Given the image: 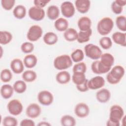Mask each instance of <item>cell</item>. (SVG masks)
<instances>
[{"label":"cell","mask_w":126,"mask_h":126,"mask_svg":"<svg viewBox=\"0 0 126 126\" xmlns=\"http://www.w3.org/2000/svg\"><path fill=\"white\" fill-rule=\"evenodd\" d=\"M124 112L123 108L118 105H114L110 109L109 119L106 123L108 126H119L120 121L124 117Z\"/></svg>","instance_id":"1"},{"label":"cell","mask_w":126,"mask_h":126,"mask_svg":"<svg viewBox=\"0 0 126 126\" xmlns=\"http://www.w3.org/2000/svg\"><path fill=\"white\" fill-rule=\"evenodd\" d=\"M125 73V69L122 66L120 65H116L107 74L106 76L107 81L109 84H117L120 82L123 77Z\"/></svg>","instance_id":"2"},{"label":"cell","mask_w":126,"mask_h":126,"mask_svg":"<svg viewBox=\"0 0 126 126\" xmlns=\"http://www.w3.org/2000/svg\"><path fill=\"white\" fill-rule=\"evenodd\" d=\"M113 26L114 22L111 18L104 17L98 22L97 25V30L100 35H106L111 32Z\"/></svg>","instance_id":"3"},{"label":"cell","mask_w":126,"mask_h":126,"mask_svg":"<svg viewBox=\"0 0 126 126\" xmlns=\"http://www.w3.org/2000/svg\"><path fill=\"white\" fill-rule=\"evenodd\" d=\"M72 65L71 57L67 55H62L57 57L54 61V66L58 70L67 69Z\"/></svg>","instance_id":"4"},{"label":"cell","mask_w":126,"mask_h":126,"mask_svg":"<svg viewBox=\"0 0 126 126\" xmlns=\"http://www.w3.org/2000/svg\"><path fill=\"white\" fill-rule=\"evenodd\" d=\"M84 51L86 56L92 60H98L102 54L100 48L93 44H88L85 45Z\"/></svg>","instance_id":"5"},{"label":"cell","mask_w":126,"mask_h":126,"mask_svg":"<svg viewBox=\"0 0 126 126\" xmlns=\"http://www.w3.org/2000/svg\"><path fill=\"white\" fill-rule=\"evenodd\" d=\"M42 32V29L39 26L33 25L29 28L27 37L30 41H36L41 37Z\"/></svg>","instance_id":"6"},{"label":"cell","mask_w":126,"mask_h":126,"mask_svg":"<svg viewBox=\"0 0 126 126\" xmlns=\"http://www.w3.org/2000/svg\"><path fill=\"white\" fill-rule=\"evenodd\" d=\"M7 109L10 114L14 116L20 115L23 109V105L18 99H12L7 104Z\"/></svg>","instance_id":"7"},{"label":"cell","mask_w":126,"mask_h":126,"mask_svg":"<svg viewBox=\"0 0 126 126\" xmlns=\"http://www.w3.org/2000/svg\"><path fill=\"white\" fill-rule=\"evenodd\" d=\"M28 14L31 19L39 21L42 20L45 17V11L42 8L33 6L30 8Z\"/></svg>","instance_id":"8"},{"label":"cell","mask_w":126,"mask_h":126,"mask_svg":"<svg viewBox=\"0 0 126 126\" xmlns=\"http://www.w3.org/2000/svg\"><path fill=\"white\" fill-rule=\"evenodd\" d=\"M39 102L43 105L48 106L52 103L54 100V96L51 93L48 91L44 90L40 92L37 95Z\"/></svg>","instance_id":"9"},{"label":"cell","mask_w":126,"mask_h":126,"mask_svg":"<svg viewBox=\"0 0 126 126\" xmlns=\"http://www.w3.org/2000/svg\"><path fill=\"white\" fill-rule=\"evenodd\" d=\"M61 10L63 15L66 18L72 17L75 12L73 4L69 1H65L62 3Z\"/></svg>","instance_id":"10"},{"label":"cell","mask_w":126,"mask_h":126,"mask_svg":"<svg viewBox=\"0 0 126 126\" xmlns=\"http://www.w3.org/2000/svg\"><path fill=\"white\" fill-rule=\"evenodd\" d=\"M105 85L104 79L100 76H96L91 78L88 81V86L89 89L97 90L103 87Z\"/></svg>","instance_id":"11"},{"label":"cell","mask_w":126,"mask_h":126,"mask_svg":"<svg viewBox=\"0 0 126 126\" xmlns=\"http://www.w3.org/2000/svg\"><path fill=\"white\" fill-rule=\"evenodd\" d=\"M74 113L77 117L83 118L86 117L89 114L90 108L86 103L80 102L75 106Z\"/></svg>","instance_id":"12"},{"label":"cell","mask_w":126,"mask_h":126,"mask_svg":"<svg viewBox=\"0 0 126 126\" xmlns=\"http://www.w3.org/2000/svg\"><path fill=\"white\" fill-rule=\"evenodd\" d=\"M40 107L36 103H31L27 107L26 110L27 116L32 119L38 117L41 113Z\"/></svg>","instance_id":"13"},{"label":"cell","mask_w":126,"mask_h":126,"mask_svg":"<svg viewBox=\"0 0 126 126\" xmlns=\"http://www.w3.org/2000/svg\"><path fill=\"white\" fill-rule=\"evenodd\" d=\"M91 69L92 71L96 74H104L108 72L111 68L104 66L99 60H96L91 65Z\"/></svg>","instance_id":"14"},{"label":"cell","mask_w":126,"mask_h":126,"mask_svg":"<svg viewBox=\"0 0 126 126\" xmlns=\"http://www.w3.org/2000/svg\"><path fill=\"white\" fill-rule=\"evenodd\" d=\"M75 5L79 12L84 14L89 11L91 2L89 0H76L75 1Z\"/></svg>","instance_id":"15"},{"label":"cell","mask_w":126,"mask_h":126,"mask_svg":"<svg viewBox=\"0 0 126 126\" xmlns=\"http://www.w3.org/2000/svg\"><path fill=\"white\" fill-rule=\"evenodd\" d=\"M111 97L110 91L106 89H102L96 93V99L100 103H106L108 102Z\"/></svg>","instance_id":"16"},{"label":"cell","mask_w":126,"mask_h":126,"mask_svg":"<svg viewBox=\"0 0 126 126\" xmlns=\"http://www.w3.org/2000/svg\"><path fill=\"white\" fill-rule=\"evenodd\" d=\"M10 68L12 71L16 74L22 73L24 69V64L19 59H14L11 62Z\"/></svg>","instance_id":"17"},{"label":"cell","mask_w":126,"mask_h":126,"mask_svg":"<svg viewBox=\"0 0 126 126\" xmlns=\"http://www.w3.org/2000/svg\"><path fill=\"white\" fill-rule=\"evenodd\" d=\"M77 24L80 31H86L91 29L92 21L88 17L83 16L79 19Z\"/></svg>","instance_id":"18"},{"label":"cell","mask_w":126,"mask_h":126,"mask_svg":"<svg viewBox=\"0 0 126 126\" xmlns=\"http://www.w3.org/2000/svg\"><path fill=\"white\" fill-rule=\"evenodd\" d=\"M114 42L123 47L126 45V34L125 33L117 32H114L112 36Z\"/></svg>","instance_id":"19"},{"label":"cell","mask_w":126,"mask_h":126,"mask_svg":"<svg viewBox=\"0 0 126 126\" xmlns=\"http://www.w3.org/2000/svg\"><path fill=\"white\" fill-rule=\"evenodd\" d=\"M56 79L59 84H65L70 81V75L66 71H61L56 75Z\"/></svg>","instance_id":"20"},{"label":"cell","mask_w":126,"mask_h":126,"mask_svg":"<svg viewBox=\"0 0 126 126\" xmlns=\"http://www.w3.org/2000/svg\"><path fill=\"white\" fill-rule=\"evenodd\" d=\"M14 89L10 85H3L0 88V94L4 99H8L10 98L13 94Z\"/></svg>","instance_id":"21"},{"label":"cell","mask_w":126,"mask_h":126,"mask_svg":"<svg viewBox=\"0 0 126 126\" xmlns=\"http://www.w3.org/2000/svg\"><path fill=\"white\" fill-rule=\"evenodd\" d=\"M101 63L105 66L111 68L114 63V58L112 55L110 53H104L101 55L100 57Z\"/></svg>","instance_id":"22"},{"label":"cell","mask_w":126,"mask_h":126,"mask_svg":"<svg viewBox=\"0 0 126 126\" xmlns=\"http://www.w3.org/2000/svg\"><path fill=\"white\" fill-rule=\"evenodd\" d=\"M54 27L58 31H65L68 27V21L63 18H58L55 22Z\"/></svg>","instance_id":"23"},{"label":"cell","mask_w":126,"mask_h":126,"mask_svg":"<svg viewBox=\"0 0 126 126\" xmlns=\"http://www.w3.org/2000/svg\"><path fill=\"white\" fill-rule=\"evenodd\" d=\"M92 34V30L91 29L86 31H80L79 33H78L76 40L80 43L87 42L89 41Z\"/></svg>","instance_id":"24"},{"label":"cell","mask_w":126,"mask_h":126,"mask_svg":"<svg viewBox=\"0 0 126 126\" xmlns=\"http://www.w3.org/2000/svg\"><path fill=\"white\" fill-rule=\"evenodd\" d=\"M37 62L36 57L33 54L26 55L24 59V64L27 68H31L34 67Z\"/></svg>","instance_id":"25"},{"label":"cell","mask_w":126,"mask_h":126,"mask_svg":"<svg viewBox=\"0 0 126 126\" xmlns=\"http://www.w3.org/2000/svg\"><path fill=\"white\" fill-rule=\"evenodd\" d=\"M58 40L57 34L53 32H47L43 36V41L47 45H52L56 44Z\"/></svg>","instance_id":"26"},{"label":"cell","mask_w":126,"mask_h":126,"mask_svg":"<svg viewBox=\"0 0 126 126\" xmlns=\"http://www.w3.org/2000/svg\"><path fill=\"white\" fill-rule=\"evenodd\" d=\"M60 15L59 7L54 5L48 7L47 10V15L48 18L51 20H56Z\"/></svg>","instance_id":"27"},{"label":"cell","mask_w":126,"mask_h":126,"mask_svg":"<svg viewBox=\"0 0 126 126\" xmlns=\"http://www.w3.org/2000/svg\"><path fill=\"white\" fill-rule=\"evenodd\" d=\"M78 32L76 30L73 28H68L63 33V36L65 39L68 41L72 42L77 39Z\"/></svg>","instance_id":"28"},{"label":"cell","mask_w":126,"mask_h":126,"mask_svg":"<svg viewBox=\"0 0 126 126\" xmlns=\"http://www.w3.org/2000/svg\"><path fill=\"white\" fill-rule=\"evenodd\" d=\"M13 15L15 18L18 19L24 18L26 15V7L23 5H18L13 10Z\"/></svg>","instance_id":"29"},{"label":"cell","mask_w":126,"mask_h":126,"mask_svg":"<svg viewBox=\"0 0 126 126\" xmlns=\"http://www.w3.org/2000/svg\"><path fill=\"white\" fill-rule=\"evenodd\" d=\"M86 79L85 73L81 72H73L72 76V81L76 85L82 84Z\"/></svg>","instance_id":"30"},{"label":"cell","mask_w":126,"mask_h":126,"mask_svg":"<svg viewBox=\"0 0 126 126\" xmlns=\"http://www.w3.org/2000/svg\"><path fill=\"white\" fill-rule=\"evenodd\" d=\"M22 77L25 82H32L36 79L37 75L36 72L34 71L29 70L24 71Z\"/></svg>","instance_id":"31"},{"label":"cell","mask_w":126,"mask_h":126,"mask_svg":"<svg viewBox=\"0 0 126 126\" xmlns=\"http://www.w3.org/2000/svg\"><path fill=\"white\" fill-rule=\"evenodd\" d=\"M61 123L63 126H74L76 125V120L72 116L65 115L61 118Z\"/></svg>","instance_id":"32"},{"label":"cell","mask_w":126,"mask_h":126,"mask_svg":"<svg viewBox=\"0 0 126 126\" xmlns=\"http://www.w3.org/2000/svg\"><path fill=\"white\" fill-rule=\"evenodd\" d=\"M13 88L14 91L17 93L22 94L26 91L27 85L24 81L18 80L14 83Z\"/></svg>","instance_id":"33"},{"label":"cell","mask_w":126,"mask_h":126,"mask_svg":"<svg viewBox=\"0 0 126 126\" xmlns=\"http://www.w3.org/2000/svg\"><path fill=\"white\" fill-rule=\"evenodd\" d=\"M12 39V35L7 31L0 32V43L1 45H6L9 43Z\"/></svg>","instance_id":"34"},{"label":"cell","mask_w":126,"mask_h":126,"mask_svg":"<svg viewBox=\"0 0 126 126\" xmlns=\"http://www.w3.org/2000/svg\"><path fill=\"white\" fill-rule=\"evenodd\" d=\"M84 58L83 51L80 49H77L71 54V60L75 63H79L82 61Z\"/></svg>","instance_id":"35"},{"label":"cell","mask_w":126,"mask_h":126,"mask_svg":"<svg viewBox=\"0 0 126 126\" xmlns=\"http://www.w3.org/2000/svg\"><path fill=\"white\" fill-rule=\"evenodd\" d=\"M116 24L117 28L121 31H126V18L125 16L120 15L116 19Z\"/></svg>","instance_id":"36"},{"label":"cell","mask_w":126,"mask_h":126,"mask_svg":"<svg viewBox=\"0 0 126 126\" xmlns=\"http://www.w3.org/2000/svg\"><path fill=\"white\" fill-rule=\"evenodd\" d=\"M101 47L105 50L110 49L112 46V42L110 37L107 36H103L101 37L99 41Z\"/></svg>","instance_id":"37"},{"label":"cell","mask_w":126,"mask_h":126,"mask_svg":"<svg viewBox=\"0 0 126 126\" xmlns=\"http://www.w3.org/2000/svg\"><path fill=\"white\" fill-rule=\"evenodd\" d=\"M12 78V74L8 69H4L0 72L1 81L4 83L9 82Z\"/></svg>","instance_id":"38"},{"label":"cell","mask_w":126,"mask_h":126,"mask_svg":"<svg viewBox=\"0 0 126 126\" xmlns=\"http://www.w3.org/2000/svg\"><path fill=\"white\" fill-rule=\"evenodd\" d=\"M2 125L4 126H16L18 125V121L14 117L6 116L3 119Z\"/></svg>","instance_id":"39"},{"label":"cell","mask_w":126,"mask_h":126,"mask_svg":"<svg viewBox=\"0 0 126 126\" xmlns=\"http://www.w3.org/2000/svg\"><path fill=\"white\" fill-rule=\"evenodd\" d=\"M21 49L24 53H30L32 52L34 50V45L31 42H25L22 44Z\"/></svg>","instance_id":"40"},{"label":"cell","mask_w":126,"mask_h":126,"mask_svg":"<svg viewBox=\"0 0 126 126\" xmlns=\"http://www.w3.org/2000/svg\"><path fill=\"white\" fill-rule=\"evenodd\" d=\"M72 70L73 72H81L85 73L87 70V66L84 62H79L74 65Z\"/></svg>","instance_id":"41"},{"label":"cell","mask_w":126,"mask_h":126,"mask_svg":"<svg viewBox=\"0 0 126 126\" xmlns=\"http://www.w3.org/2000/svg\"><path fill=\"white\" fill-rule=\"evenodd\" d=\"M15 3V0H2L1 1V6L6 10H11Z\"/></svg>","instance_id":"42"},{"label":"cell","mask_w":126,"mask_h":126,"mask_svg":"<svg viewBox=\"0 0 126 126\" xmlns=\"http://www.w3.org/2000/svg\"><path fill=\"white\" fill-rule=\"evenodd\" d=\"M111 9L113 12L116 14H119L121 13L123 10V6H122L119 4L117 0L113 1V2L112 3Z\"/></svg>","instance_id":"43"},{"label":"cell","mask_w":126,"mask_h":126,"mask_svg":"<svg viewBox=\"0 0 126 126\" xmlns=\"http://www.w3.org/2000/svg\"><path fill=\"white\" fill-rule=\"evenodd\" d=\"M88 80L86 79L84 82L82 84L78 85H76L77 89L81 92H85L89 90V88L88 86Z\"/></svg>","instance_id":"44"},{"label":"cell","mask_w":126,"mask_h":126,"mask_svg":"<svg viewBox=\"0 0 126 126\" xmlns=\"http://www.w3.org/2000/svg\"><path fill=\"white\" fill-rule=\"evenodd\" d=\"M50 1V0H34L33 1V3L35 6L40 8H43L45 7Z\"/></svg>","instance_id":"45"},{"label":"cell","mask_w":126,"mask_h":126,"mask_svg":"<svg viewBox=\"0 0 126 126\" xmlns=\"http://www.w3.org/2000/svg\"><path fill=\"white\" fill-rule=\"evenodd\" d=\"M20 125L21 126H34L35 124L31 119H25L21 121Z\"/></svg>","instance_id":"46"},{"label":"cell","mask_w":126,"mask_h":126,"mask_svg":"<svg viewBox=\"0 0 126 126\" xmlns=\"http://www.w3.org/2000/svg\"><path fill=\"white\" fill-rule=\"evenodd\" d=\"M38 126H50L51 124L47 122H41L37 125Z\"/></svg>","instance_id":"47"},{"label":"cell","mask_w":126,"mask_h":126,"mask_svg":"<svg viewBox=\"0 0 126 126\" xmlns=\"http://www.w3.org/2000/svg\"><path fill=\"white\" fill-rule=\"evenodd\" d=\"M117 1L119 3V4L123 7L125 6L126 4V0H117Z\"/></svg>","instance_id":"48"}]
</instances>
